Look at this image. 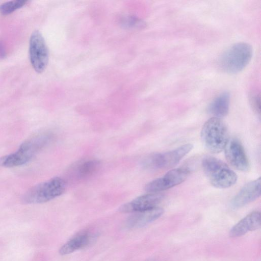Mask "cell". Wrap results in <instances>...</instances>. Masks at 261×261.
I'll return each instance as SVG.
<instances>
[{
  "mask_svg": "<svg viewBox=\"0 0 261 261\" xmlns=\"http://www.w3.org/2000/svg\"><path fill=\"white\" fill-rule=\"evenodd\" d=\"M53 137L49 132L33 136L24 141L15 152L1 157L0 166L11 168L25 164L51 141Z\"/></svg>",
  "mask_w": 261,
  "mask_h": 261,
  "instance_id": "cell-1",
  "label": "cell"
},
{
  "mask_svg": "<svg viewBox=\"0 0 261 261\" xmlns=\"http://www.w3.org/2000/svg\"><path fill=\"white\" fill-rule=\"evenodd\" d=\"M203 172L210 184L218 189H225L234 185L237 175L223 161L212 156H206L202 160Z\"/></svg>",
  "mask_w": 261,
  "mask_h": 261,
  "instance_id": "cell-2",
  "label": "cell"
},
{
  "mask_svg": "<svg viewBox=\"0 0 261 261\" xmlns=\"http://www.w3.org/2000/svg\"><path fill=\"white\" fill-rule=\"evenodd\" d=\"M252 56L251 45L245 42L236 43L226 49L220 56L218 64L221 70L234 74L243 70Z\"/></svg>",
  "mask_w": 261,
  "mask_h": 261,
  "instance_id": "cell-3",
  "label": "cell"
},
{
  "mask_svg": "<svg viewBox=\"0 0 261 261\" xmlns=\"http://www.w3.org/2000/svg\"><path fill=\"white\" fill-rule=\"evenodd\" d=\"M201 138L210 152L220 153L224 150L228 140L227 127L220 118L212 117L203 125Z\"/></svg>",
  "mask_w": 261,
  "mask_h": 261,
  "instance_id": "cell-4",
  "label": "cell"
},
{
  "mask_svg": "<svg viewBox=\"0 0 261 261\" xmlns=\"http://www.w3.org/2000/svg\"><path fill=\"white\" fill-rule=\"evenodd\" d=\"M65 188V180L55 177L32 187L24 194L22 200L29 204L46 202L62 195Z\"/></svg>",
  "mask_w": 261,
  "mask_h": 261,
  "instance_id": "cell-5",
  "label": "cell"
},
{
  "mask_svg": "<svg viewBox=\"0 0 261 261\" xmlns=\"http://www.w3.org/2000/svg\"><path fill=\"white\" fill-rule=\"evenodd\" d=\"M192 144L188 143L163 153L150 154L142 162V166L149 169H168L176 166L193 149Z\"/></svg>",
  "mask_w": 261,
  "mask_h": 261,
  "instance_id": "cell-6",
  "label": "cell"
},
{
  "mask_svg": "<svg viewBox=\"0 0 261 261\" xmlns=\"http://www.w3.org/2000/svg\"><path fill=\"white\" fill-rule=\"evenodd\" d=\"M29 57L37 72L41 73L45 69L48 61V50L43 36L38 30L34 31L30 37Z\"/></svg>",
  "mask_w": 261,
  "mask_h": 261,
  "instance_id": "cell-7",
  "label": "cell"
},
{
  "mask_svg": "<svg viewBox=\"0 0 261 261\" xmlns=\"http://www.w3.org/2000/svg\"><path fill=\"white\" fill-rule=\"evenodd\" d=\"M190 173V169L180 167L168 171L163 176L148 182L145 190L150 193H160L184 182Z\"/></svg>",
  "mask_w": 261,
  "mask_h": 261,
  "instance_id": "cell-8",
  "label": "cell"
},
{
  "mask_svg": "<svg viewBox=\"0 0 261 261\" xmlns=\"http://www.w3.org/2000/svg\"><path fill=\"white\" fill-rule=\"evenodd\" d=\"M224 150L226 159L234 168L243 172L249 170V160L239 140L236 138L228 139Z\"/></svg>",
  "mask_w": 261,
  "mask_h": 261,
  "instance_id": "cell-9",
  "label": "cell"
},
{
  "mask_svg": "<svg viewBox=\"0 0 261 261\" xmlns=\"http://www.w3.org/2000/svg\"><path fill=\"white\" fill-rule=\"evenodd\" d=\"M164 197L160 193H150L139 196L120 206L122 213H134L157 207Z\"/></svg>",
  "mask_w": 261,
  "mask_h": 261,
  "instance_id": "cell-10",
  "label": "cell"
},
{
  "mask_svg": "<svg viewBox=\"0 0 261 261\" xmlns=\"http://www.w3.org/2000/svg\"><path fill=\"white\" fill-rule=\"evenodd\" d=\"M260 177L246 184L231 201L233 208H238L255 200L260 196Z\"/></svg>",
  "mask_w": 261,
  "mask_h": 261,
  "instance_id": "cell-11",
  "label": "cell"
},
{
  "mask_svg": "<svg viewBox=\"0 0 261 261\" xmlns=\"http://www.w3.org/2000/svg\"><path fill=\"white\" fill-rule=\"evenodd\" d=\"M163 213V209L158 206L148 210L134 212L126 219L125 226L129 228L144 227L158 219Z\"/></svg>",
  "mask_w": 261,
  "mask_h": 261,
  "instance_id": "cell-12",
  "label": "cell"
},
{
  "mask_svg": "<svg viewBox=\"0 0 261 261\" xmlns=\"http://www.w3.org/2000/svg\"><path fill=\"white\" fill-rule=\"evenodd\" d=\"M261 216L259 212L254 211L238 222L231 229L229 236L232 238L241 237L249 231L255 230L260 226Z\"/></svg>",
  "mask_w": 261,
  "mask_h": 261,
  "instance_id": "cell-13",
  "label": "cell"
},
{
  "mask_svg": "<svg viewBox=\"0 0 261 261\" xmlns=\"http://www.w3.org/2000/svg\"><path fill=\"white\" fill-rule=\"evenodd\" d=\"M95 236L89 231H84L75 235L60 249L59 253L65 255L70 254L89 245L94 241Z\"/></svg>",
  "mask_w": 261,
  "mask_h": 261,
  "instance_id": "cell-14",
  "label": "cell"
},
{
  "mask_svg": "<svg viewBox=\"0 0 261 261\" xmlns=\"http://www.w3.org/2000/svg\"><path fill=\"white\" fill-rule=\"evenodd\" d=\"M230 94L227 91L220 93L208 106V112L214 117L220 118L227 115L229 111Z\"/></svg>",
  "mask_w": 261,
  "mask_h": 261,
  "instance_id": "cell-15",
  "label": "cell"
},
{
  "mask_svg": "<svg viewBox=\"0 0 261 261\" xmlns=\"http://www.w3.org/2000/svg\"><path fill=\"white\" fill-rule=\"evenodd\" d=\"M101 163L96 159H90L81 162L77 165L75 174L79 179H86L94 174L99 169Z\"/></svg>",
  "mask_w": 261,
  "mask_h": 261,
  "instance_id": "cell-16",
  "label": "cell"
},
{
  "mask_svg": "<svg viewBox=\"0 0 261 261\" xmlns=\"http://www.w3.org/2000/svg\"><path fill=\"white\" fill-rule=\"evenodd\" d=\"M120 25L129 29H138L144 28L145 23L141 19L134 16H124L119 20Z\"/></svg>",
  "mask_w": 261,
  "mask_h": 261,
  "instance_id": "cell-17",
  "label": "cell"
},
{
  "mask_svg": "<svg viewBox=\"0 0 261 261\" xmlns=\"http://www.w3.org/2000/svg\"><path fill=\"white\" fill-rule=\"evenodd\" d=\"M28 2L24 0H15L5 2L0 5V13L3 15L11 14L24 6Z\"/></svg>",
  "mask_w": 261,
  "mask_h": 261,
  "instance_id": "cell-18",
  "label": "cell"
},
{
  "mask_svg": "<svg viewBox=\"0 0 261 261\" xmlns=\"http://www.w3.org/2000/svg\"><path fill=\"white\" fill-rule=\"evenodd\" d=\"M251 104L253 110L258 114H260V96L255 94L251 98Z\"/></svg>",
  "mask_w": 261,
  "mask_h": 261,
  "instance_id": "cell-19",
  "label": "cell"
},
{
  "mask_svg": "<svg viewBox=\"0 0 261 261\" xmlns=\"http://www.w3.org/2000/svg\"><path fill=\"white\" fill-rule=\"evenodd\" d=\"M6 50L2 43L0 42V58H4L6 57Z\"/></svg>",
  "mask_w": 261,
  "mask_h": 261,
  "instance_id": "cell-20",
  "label": "cell"
}]
</instances>
